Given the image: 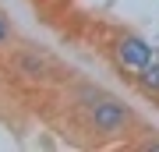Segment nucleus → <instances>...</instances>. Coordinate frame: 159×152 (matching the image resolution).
Returning <instances> with one entry per match:
<instances>
[{"label":"nucleus","instance_id":"1","mask_svg":"<svg viewBox=\"0 0 159 152\" xmlns=\"http://www.w3.org/2000/svg\"><path fill=\"white\" fill-rule=\"evenodd\" d=\"M78 106L81 120L96 138H127L138 127V113L127 106L124 99L110 96V92L96 89V85H78Z\"/></svg>","mask_w":159,"mask_h":152},{"label":"nucleus","instance_id":"2","mask_svg":"<svg viewBox=\"0 0 159 152\" xmlns=\"http://www.w3.org/2000/svg\"><path fill=\"white\" fill-rule=\"evenodd\" d=\"M152 57H156V46L138 32H120L113 39V60L124 71H142Z\"/></svg>","mask_w":159,"mask_h":152},{"label":"nucleus","instance_id":"3","mask_svg":"<svg viewBox=\"0 0 159 152\" xmlns=\"http://www.w3.org/2000/svg\"><path fill=\"white\" fill-rule=\"evenodd\" d=\"M11 67L21 74V78H29V81H43L46 74H50V60H46L39 50H14Z\"/></svg>","mask_w":159,"mask_h":152},{"label":"nucleus","instance_id":"4","mask_svg":"<svg viewBox=\"0 0 159 152\" xmlns=\"http://www.w3.org/2000/svg\"><path fill=\"white\" fill-rule=\"evenodd\" d=\"M134 81H138V89H142V96L159 99V57H152L142 71H134Z\"/></svg>","mask_w":159,"mask_h":152},{"label":"nucleus","instance_id":"5","mask_svg":"<svg viewBox=\"0 0 159 152\" xmlns=\"http://www.w3.org/2000/svg\"><path fill=\"white\" fill-rule=\"evenodd\" d=\"M11 43H14V25H11V18H7V14H0V50L11 46Z\"/></svg>","mask_w":159,"mask_h":152},{"label":"nucleus","instance_id":"6","mask_svg":"<svg viewBox=\"0 0 159 152\" xmlns=\"http://www.w3.org/2000/svg\"><path fill=\"white\" fill-rule=\"evenodd\" d=\"M138 149H145V152H159V138L152 135V138H142V141H134Z\"/></svg>","mask_w":159,"mask_h":152}]
</instances>
